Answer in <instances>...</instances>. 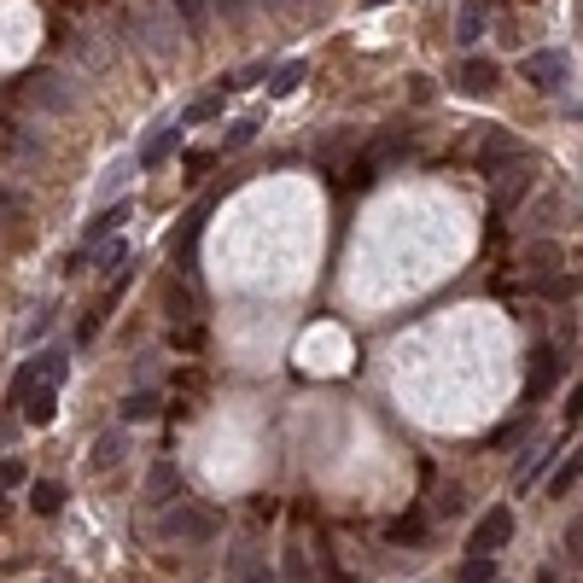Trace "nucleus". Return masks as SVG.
<instances>
[{
    "label": "nucleus",
    "instance_id": "72a5a7b5",
    "mask_svg": "<svg viewBox=\"0 0 583 583\" xmlns=\"http://www.w3.org/2000/svg\"><path fill=\"white\" fill-rule=\"evenodd\" d=\"M455 583H496V566H490V560H467V566L455 572Z\"/></svg>",
    "mask_w": 583,
    "mask_h": 583
},
{
    "label": "nucleus",
    "instance_id": "c756f323",
    "mask_svg": "<svg viewBox=\"0 0 583 583\" xmlns=\"http://www.w3.org/2000/svg\"><path fill=\"white\" fill-rule=\"evenodd\" d=\"M578 286H583L578 275H554V280H537V292H543V298H554V304H566V298H578Z\"/></svg>",
    "mask_w": 583,
    "mask_h": 583
},
{
    "label": "nucleus",
    "instance_id": "f257e3e1",
    "mask_svg": "<svg viewBox=\"0 0 583 583\" xmlns=\"http://www.w3.org/2000/svg\"><path fill=\"white\" fill-rule=\"evenodd\" d=\"M216 531H222V519L199 502H170L158 514V537L175 543V549H205V543H216Z\"/></svg>",
    "mask_w": 583,
    "mask_h": 583
},
{
    "label": "nucleus",
    "instance_id": "58836bf2",
    "mask_svg": "<svg viewBox=\"0 0 583 583\" xmlns=\"http://www.w3.org/2000/svg\"><path fill=\"white\" fill-rule=\"evenodd\" d=\"M461 508H467V496H461V490H444V496H438V514H461Z\"/></svg>",
    "mask_w": 583,
    "mask_h": 583
},
{
    "label": "nucleus",
    "instance_id": "aec40b11",
    "mask_svg": "<svg viewBox=\"0 0 583 583\" xmlns=\"http://www.w3.org/2000/svg\"><path fill=\"white\" fill-rule=\"evenodd\" d=\"M479 35H484V0H467V6L455 12V41H461V47H479Z\"/></svg>",
    "mask_w": 583,
    "mask_h": 583
},
{
    "label": "nucleus",
    "instance_id": "2eb2a0df",
    "mask_svg": "<svg viewBox=\"0 0 583 583\" xmlns=\"http://www.w3.org/2000/svg\"><path fill=\"white\" fill-rule=\"evenodd\" d=\"M175 140H181V123H158V129H152V135H146V146H140V170H152V164H164V158H170L175 152Z\"/></svg>",
    "mask_w": 583,
    "mask_h": 583
},
{
    "label": "nucleus",
    "instance_id": "f03ea898",
    "mask_svg": "<svg viewBox=\"0 0 583 583\" xmlns=\"http://www.w3.org/2000/svg\"><path fill=\"white\" fill-rule=\"evenodd\" d=\"M409 146H414L409 129H385V135H374V140H368V152H356V158H350L344 187H374L391 164H403V158H409Z\"/></svg>",
    "mask_w": 583,
    "mask_h": 583
},
{
    "label": "nucleus",
    "instance_id": "bb28decb",
    "mask_svg": "<svg viewBox=\"0 0 583 583\" xmlns=\"http://www.w3.org/2000/svg\"><path fill=\"white\" fill-rule=\"evenodd\" d=\"M543 461H554V449H549V444H531V449H525V455H519L514 479H519V484H531V479H537V473H543Z\"/></svg>",
    "mask_w": 583,
    "mask_h": 583
},
{
    "label": "nucleus",
    "instance_id": "f704fd0d",
    "mask_svg": "<svg viewBox=\"0 0 583 583\" xmlns=\"http://www.w3.org/2000/svg\"><path fill=\"white\" fill-rule=\"evenodd\" d=\"M286 583H309V560H304V549H286Z\"/></svg>",
    "mask_w": 583,
    "mask_h": 583
},
{
    "label": "nucleus",
    "instance_id": "9b49d317",
    "mask_svg": "<svg viewBox=\"0 0 583 583\" xmlns=\"http://www.w3.org/2000/svg\"><path fill=\"white\" fill-rule=\"evenodd\" d=\"M496 82H502V70L490 65V59H461V70H455V88H461V94H473V100L496 94Z\"/></svg>",
    "mask_w": 583,
    "mask_h": 583
},
{
    "label": "nucleus",
    "instance_id": "20e7f679",
    "mask_svg": "<svg viewBox=\"0 0 583 583\" xmlns=\"http://www.w3.org/2000/svg\"><path fill=\"white\" fill-rule=\"evenodd\" d=\"M12 94L18 100H30L35 111H47V117H59V111H70V100H76V82H70L65 70H24L18 82H12Z\"/></svg>",
    "mask_w": 583,
    "mask_h": 583
},
{
    "label": "nucleus",
    "instance_id": "c03bdc74",
    "mask_svg": "<svg viewBox=\"0 0 583 583\" xmlns=\"http://www.w3.org/2000/svg\"><path fill=\"white\" fill-rule=\"evenodd\" d=\"M537 583H560V572H549V566H543V572H537Z\"/></svg>",
    "mask_w": 583,
    "mask_h": 583
},
{
    "label": "nucleus",
    "instance_id": "2f4dec72",
    "mask_svg": "<svg viewBox=\"0 0 583 583\" xmlns=\"http://www.w3.org/2000/svg\"><path fill=\"white\" fill-rule=\"evenodd\" d=\"M257 129H263L257 117H240V123L228 129V140H222V152H240V146H251V140H257Z\"/></svg>",
    "mask_w": 583,
    "mask_h": 583
},
{
    "label": "nucleus",
    "instance_id": "c85d7f7f",
    "mask_svg": "<svg viewBox=\"0 0 583 583\" xmlns=\"http://www.w3.org/2000/svg\"><path fill=\"white\" fill-rule=\"evenodd\" d=\"M135 170H140V164H129V158H117V164L105 170V181H100V199H105V205H111V199L123 193V181H129V175H135Z\"/></svg>",
    "mask_w": 583,
    "mask_h": 583
},
{
    "label": "nucleus",
    "instance_id": "e433bc0d",
    "mask_svg": "<svg viewBox=\"0 0 583 583\" xmlns=\"http://www.w3.org/2000/svg\"><path fill=\"white\" fill-rule=\"evenodd\" d=\"M47 327H53V304H41V309H35V321H30V333H24V339H41V333H47Z\"/></svg>",
    "mask_w": 583,
    "mask_h": 583
},
{
    "label": "nucleus",
    "instance_id": "5701e85b",
    "mask_svg": "<svg viewBox=\"0 0 583 583\" xmlns=\"http://www.w3.org/2000/svg\"><path fill=\"white\" fill-rule=\"evenodd\" d=\"M525 432H531V414H514V420L490 426V438H484V444H490V449H514L519 438H525Z\"/></svg>",
    "mask_w": 583,
    "mask_h": 583
},
{
    "label": "nucleus",
    "instance_id": "7ed1b4c3",
    "mask_svg": "<svg viewBox=\"0 0 583 583\" xmlns=\"http://www.w3.org/2000/svg\"><path fill=\"white\" fill-rule=\"evenodd\" d=\"M117 30L129 47H140L146 59H175V24L164 12H140V6H123L117 12Z\"/></svg>",
    "mask_w": 583,
    "mask_h": 583
},
{
    "label": "nucleus",
    "instance_id": "ea45409f",
    "mask_svg": "<svg viewBox=\"0 0 583 583\" xmlns=\"http://www.w3.org/2000/svg\"><path fill=\"white\" fill-rule=\"evenodd\" d=\"M560 414H566V420H583V379L572 385V397H566V409H560Z\"/></svg>",
    "mask_w": 583,
    "mask_h": 583
},
{
    "label": "nucleus",
    "instance_id": "7c9ffc66",
    "mask_svg": "<svg viewBox=\"0 0 583 583\" xmlns=\"http://www.w3.org/2000/svg\"><path fill=\"white\" fill-rule=\"evenodd\" d=\"M175 12H181V24H187V35H193V41L205 35V0H175Z\"/></svg>",
    "mask_w": 583,
    "mask_h": 583
},
{
    "label": "nucleus",
    "instance_id": "4468645a",
    "mask_svg": "<svg viewBox=\"0 0 583 583\" xmlns=\"http://www.w3.org/2000/svg\"><path fill=\"white\" fill-rule=\"evenodd\" d=\"M88 269H94V275H111V280H123V269H135V251H129V240L117 234V240H111V245H100V251H94V263H88Z\"/></svg>",
    "mask_w": 583,
    "mask_h": 583
},
{
    "label": "nucleus",
    "instance_id": "423d86ee",
    "mask_svg": "<svg viewBox=\"0 0 583 583\" xmlns=\"http://www.w3.org/2000/svg\"><path fill=\"white\" fill-rule=\"evenodd\" d=\"M508 537H514V508H490V514L473 525L467 549H473V560H496V554L508 549Z\"/></svg>",
    "mask_w": 583,
    "mask_h": 583
},
{
    "label": "nucleus",
    "instance_id": "4c0bfd02",
    "mask_svg": "<svg viewBox=\"0 0 583 583\" xmlns=\"http://www.w3.org/2000/svg\"><path fill=\"white\" fill-rule=\"evenodd\" d=\"M210 164H216V152H187V175H193V181H199Z\"/></svg>",
    "mask_w": 583,
    "mask_h": 583
},
{
    "label": "nucleus",
    "instance_id": "49530a36",
    "mask_svg": "<svg viewBox=\"0 0 583 583\" xmlns=\"http://www.w3.org/2000/svg\"><path fill=\"white\" fill-rule=\"evenodd\" d=\"M280 6H298V0H280Z\"/></svg>",
    "mask_w": 583,
    "mask_h": 583
},
{
    "label": "nucleus",
    "instance_id": "a211bd4d",
    "mask_svg": "<svg viewBox=\"0 0 583 583\" xmlns=\"http://www.w3.org/2000/svg\"><path fill=\"white\" fill-rule=\"evenodd\" d=\"M123 426H140V420H158V414H164V397H158V391H146V385H140V391H129V397H123Z\"/></svg>",
    "mask_w": 583,
    "mask_h": 583
},
{
    "label": "nucleus",
    "instance_id": "1a4fd4ad",
    "mask_svg": "<svg viewBox=\"0 0 583 583\" xmlns=\"http://www.w3.org/2000/svg\"><path fill=\"white\" fill-rule=\"evenodd\" d=\"M566 374V356H560V344H543V350H531V374H525V397L537 403V397H549L554 385Z\"/></svg>",
    "mask_w": 583,
    "mask_h": 583
},
{
    "label": "nucleus",
    "instance_id": "6e6552de",
    "mask_svg": "<svg viewBox=\"0 0 583 583\" xmlns=\"http://www.w3.org/2000/svg\"><path fill=\"white\" fill-rule=\"evenodd\" d=\"M65 374H70V356H65V350H41L30 368L12 379V403H24V391H30V385H65Z\"/></svg>",
    "mask_w": 583,
    "mask_h": 583
},
{
    "label": "nucleus",
    "instance_id": "b1692460",
    "mask_svg": "<svg viewBox=\"0 0 583 583\" xmlns=\"http://www.w3.org/2000/svg\"><path fill=\"white\" fill-rule=\"evenodd\" d=\"M65 41H70V53H76L82 65L94 70V76H100V70H105V53H100V41H94V35H88V30H70Z\"/></svg>",
    "mask_w": 583,
    "mask_h": 583
},
{
    "label": "nucleus",
    "instance_id": "ddd939ff",
    "mask_svg": "<svg viewBox=\"0 0 583 583\" xmlns=\"http://www.w3.org/2000/svg\"><path fill=\"white\" fill-rule=\"evenodd\" d=\"M560 263H566V245H560V240H531V245H525V269H531L537 280L560 275Z\"/></svg>",
    "mask_w": 583,
    "mask_h": 583
},
{
    "label": "nucleus",
    "instance_id": "473e14b6",
    "mask_svg": "<svg viewBox=\"0 0 583 583\" xmlns=\"http://www.w3.org/2000/svg\"><path fill=\"white\" fill-rule=\"evenodd\" d=\"M205 344V321L199 327H170V350H199Z\"/></svg>",
    "mask_w": 583,
    "mask_h": 583
},
{
    "label": "nucleus",
    "instance_id": "cd10ccee",
    "mask_svg": "<svg viewBox=\"0 0 583 583\" xmlns=\"http://www.w3.org/2000/svg\"><path fill=\"white\" fill-rule=\"evenodd\" d=\"M426 537V514L420 508H409L403 519H391V543H420Z\"/></svg>",
    "mask_w": 583,
    "mask_h": 583
},
{
    "label": "nucleus",
    "instance_id": "dca6fc26",
    "mask_svg": "<svg viewBox=\"0 0 583 583\" xmlns=\"http://www.w3.org/2000/svg\"><path fill=\"white\" fill-rule=\"evenodd\" d=\"M18 409H24V420H30V426H47V420L59 414V385H30Z\"/></svg>",
    "mask_w": 583,
    "mask_h": 583
},
{
    "label": "nucleus",
    "instance_id": "a18cd8bd",
    "mask_svg": "<svg viewBox=\"0 0 583 583\" xmlns=\"http://www.w3.org/2000/svg\"><path fill=\"white\" fill-rule=\"evenodd\" d=\"M368 6H391V0H368Z\"/></svg>",
    "mask_w": 583,
    "mask_h": 583
},
{
    "label": "nucleus",
    "instance_id": "4be33fe9",
    "mask_svg": "<svg viewBox=\"0 0 583 583\" xmlns=\"http://www.w3.org/2000/svg\"><path fill=\"white\" fill-rule=\"evenodd\" d=\"M30 502H35V514H59V508H65V484L59 479H35Z\"/></svg>",
    "mask_w": 583,
    "mask_h": 583
},
{
    "label": "nucleus",
    "instance_id": "9d476101",
    "mask_svg": "<svg viewBox=\"0 0 583 583\" xmlns=\"http://www.w3.org/2000/svg\"><path fill=\"white\" fill-rule=\"evenodd\" d=\"M537 187V164H519V170H508L502 181H496V193H490V222H502V216H514V205Z\"/></svg>",
    "mask_w": 583,
    "mask_h": 583
},
{
    "label": "nucleus",
    "instance_id": "37998d69",
    "mask_svg": "<svg viewBox=\"0 0 583 583\" xmlns=\"http://www.w3.org/2000/svg\"><path fill=\"white\" fill-rule=\"evenodd\" d=\"M245 583H275V572H245Z\"/></svg>",
    "mask_w": 583,
    "mask_h": 583
},
{
    "label": "nucleus",
    "instance_id": "39448f33",
    "mask_svg": "<svg viewBox=\"0 0 583 583\" xmlns=\"http://www.w3.org/2000/svg\"><path fill=\"white\" fill-rule=\"evenodd\" d=\"M519 164H537V152H531L519 135H508V129H490V135H484V146H479V170L502 181V175L519 170Z\"/></svg>",
    "mask_w": 583,
    "mask_h": 583
},
{
    "label": "nucleus",
    "instance_id": "a19ab883",
    "mask_svg": "<svg viewBox=\"0 0 583 583\" xmlns=\"http://www.w3.org/2000/svg\"><path fill=\"white\" fill-rule=\"evenodd\" d=\"M216 6H222V18H234V24L251 12V0H216Z\"/></svg>",
    "mask_w": 583,
    "mask_h": 583
},
{
    "label": "nucleus",
    "instance_id": "c9c22d12",
    "mask_svg": "<svg viewBox=\"0 0 583 583\" xmlns=\"http://www.w3.org/2000/svg\"><path fill=\"white\" fill-rule=\"evenodd\" d=\"M12 484H24V461H18V455L0 461V490H12Z\"/></svg>",
    "mask_w": 583,
    "mask_h": 583
},
{
    "label": "nucleus",
    "instance_id": "393cba45",
    "mask_svg": "<svg viewBox=\"0 0 583 583\" xmlns=\"http://www.w3.org/2000/svg\"><path fill=\"white\" fill-rule=\"evenodd\" d=\"M583 479V444L572 449V455H566V461H560V473H554L549 479V496H566V490H572V484Z\"/></svg>",
    "mask_w": 583,
    "mask_h": 583
},
{
    "label": "nucleus",
    "instance_id": "79ce46f5",
    "mask_svg": "<svg viewBox=\"0 0 583 583\" xmlns=\"http://www.w3.org/2000/svg\"><path fill=\"white\" fill-rule=\"evenodd\" d=\"M327 583H356V578H344L339 566H333V560H327Z\"/></svg>",
    "mask_w": 583,
    "mask_h": 583
},
{
    "label": "nucleus",
    "instance_id": "f3484780",
    "mask_svg": "<svg viewBox=\"0 0 583 583\" xmlns=\"http://www.w3.org/2000/svg\"><path fill=\"white\" fill-rule=\"evenodd\" d=\"M175 490H181V473H175V461H152V473H146V502L170 508Z\"/></svg>",
    "mask_w": 583,
    "mask_h": 583
},
{
    "label": "nucleus",
    "instance_id": "412c9836",
    "mask_svg": "<svg viewBox=\"0 0 583 583\" xmlns=\"http://www.w3.org/2000/svg\"><path fill=\"white\" fill-rule=\"evenodd\" d=\"M309 76V65L304 59H286V65L275 70V76H269V94H275V100H286V94H298V82H304Z\"/></svg>",
    "mask_w": 583,
    "mask_h": 583
},
{
    "label": "nucleus",
    "instance_id": "6ab92c4d",
    "mask_svg": "<svg viewBox=\"0 0 583 583\" xmlns=\"http://www.w3.org/2000/svg\"><path fill=\"white\" fill-rule=\"evenodd\" d=\"M123 432H129V426H111V432L94 438V455H88V467H94V473H105V467H117V461H123V444H129Z\"/></svg>",
    "mask_w": 583,
    "mask_h": 583
},
{
    "label": "nucleus",
    "instance_id": "f8f14e48",
    "mask_svg": "<svg viewBox=\"0 0 583 583\" xmlns=\"http://www.w3.org/2000/svg\"><path fill=\"white\" fill-rule=\"evenodd\" d=\"M164 304H170V327H199V292H193V280H170Z\"/></svg>",
    "mask_w": 583,
    "mask_h": 583
},
{
    "label": "nucleus",
    "instance_id": "a878e982",
    "mask_svg": "<svg viewBox=\"0 0 583 583\" xmlns=\"http://www.w3.org/2000/svg\"><path fill=\"white\" fill-rule=\"evenodd\" d=\"M210 117H222V94H199V100L175 117V123H181V129H193V123H210Z\"/></svg>",
    "mask_w": 583,
    "mask_h": 583
},
{
    "label": "nucleus",
    "instance_id": "0eeeda50",
    "mask_svg": "<svg viewBox=\"0 0 583 583\" xmlns=\"http://www.w3.org/2000/svg\"><path fill=\"white\" fill-rule=\"evenodd\" d=\"M566 70H572V59H566L560 47H549V53H525V59H519V76H525L531 88H543V94H560V88H566Z\"/></svg>",
    "mask_w": 583,
    "mask_h": 583
}]
</instances>
